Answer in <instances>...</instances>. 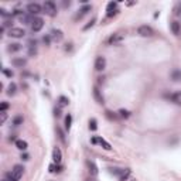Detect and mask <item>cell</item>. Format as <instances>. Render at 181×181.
Here are the masks:
<instances>
[{
  "label": "cell",
  "mask_w": 181,
  "mask_h": 181,
  "mask_svg": "<svg viewBox=\"0 0 181 181\" xmlns=\"http://www.w3.org/2000/svg\"><path fill=\"white\" fill-rule=\"evenodd\" d=\"M16 92H17L16 83L12 82L9 86H7V95H9V96H13V95H16Z\"/></svg>",
  "instance_id": "cell-20"
},
{
  "label": "cell",
  "mask_w": 181,
  "mask_h": 181,
  "mask_svg": "<svg viewBox=\"0 0 181 181\" xmlns=\"http://www.w3.org/2000/svg\"><path fill=\"white\" fill-rule=\"evenodd\" d=\"M98 143L102 146V148H105V150H112V146H110L105 139H102V137H98Z\"/></svg>",
  "instance_id": "cell-21"
},
{
  "label": "cell",
  "mask_w": 181,
  "mask_h": 181,
  "mask_svg": "<svg viewBox=\"0 0 181 181\" xmlns=\"http://www.w3.org/2000/svg\"><path fill=\"white\" fill-rule=\"evenodd\" d=\"M105 113H106V117H108L109 120H115L116 117H117V116H116L115 113H113V112H109V110H106Z\"/></svg>",
  "instance_id": "cell-34"
},
{
  "label": "cell",
  "mask_w": 181,
  "mask_h": 181,
  "mask_svg": "<svg viewBox=\"0 0 181 181\" xmlns=\"http://www.w3.org/2000/svg\"><path fill=\"white\" fill-rule=\"evenodd\" d=\"M43 27H44V20L41 17H34L33 23H31V30L34 33H38Z\"/></svg>",
  "instance_id": "cell-5"
},
{
  "label": "cell",
  "mask_w": 181,
  "mask_h": 181,
  "mask_svg": "<svg viewBox=\"0 0 181 181\" xmlns=\"http://www.w3.org/2000/svg\"><path fill=\"white\" fill-rule=\"evenodd\" d=\"M6 120H7V113L6 112H0V123L3 125V123H6Z\"/></svg>",
  "instance_id": "cell-36"
},
{
  "label": "cell",
  "mask_w": 181,
  "mask_h": 181,
  "mask_svg": "<svg viewBox=\"0 0 181 181\" xmlns=\"http://www.w3.org/2000/svg\"><path fill=\"white\" fill-rule=\"evenodd\" d=\"M55 130H57V134H58V139H60L62 143H65V134H64V132L61 130V127H57Z\"/></svg>",
  "instance_id": "cell-27"
},
{
  "label": "cell",
  "mask_w": 181,
  "mask_h": 181,
  "mask_svg": "<svg viewBox=\"0 0 181 181\" xmlns=\"http://www.w3.org/2000/svg\"><path fill=\"white\" fill-rule=\"evenodd\" d=\"M24 34H26V31L20 27H12L9 31V35L13 38H21V37H24Z\"/></svg>",
  "instance_id": "cell-8"
},
{
  "label": "cell",
  "mask_w": 181,
  "mask_h": 181,
  "mask_svg": "<svg viewBox=\"0 0 181 181\" xmlns=\"http://www.w3.org/2000/svg\"><path fill=\"white\" fill-rule=\"evenodd\" d=\"M95 23H96V18L94 17V18H92V20H91V21H89V23H88V24L83 27V31H86V30H89L91 27H94V24H95Z\"/></svg>",
  "instance_id": "cell-32"
},
{
  "label": "cell",
  "mask_w": 181,
  "mask_h": 181,
  "mask_svg": "<svg viewBox=\"0 0 181 181\" xmlns=\"http://www.w3.org/2000/svg\"><path fill=\"white\" fill-rule=\"evenodd\" d=\"M119 116H120V117L127 119V117L130 116V112H129V110H126V109H120V110H119Z\"/></svg>",
  "instance_id": "cell-30"
},
{
  "label": "cell",
  "mask_w": 181,
  "mask_h": 181,
  "mask_svg": "<svg viewBox=\"0 0 181 181\" xmlns=\"http://www.w3.org/2000/svg\"><path fill=\"white\" fill-rule=\"evenodd\" d=\"M3 74H4L7 78H12V77H13V71H9V69H6V68H3Z\"/></svg>",
  "instance_id": "cell-38"
},
{
  "label": "cell",
  "mask_w": 181,
  "mask_h": 181,
  "mask_svg": "<svg viewBox=\"0 0 181 181\" xmlns=\"http://www.w3.org/2000/svg\"><path fill=\"white\" fill-rule=\"evenodd\" d=\"M105 68H106V60H105V57H102V55L96 57V60H95V69L98 72H102Z\"/></svg>",
  "instance_id": "cell-6"
},
{
  "label": "cell",
  "mask_w": 181,
  "mask_h": 181,
  "mask_svg": "<svg viewBox=\"0 0 181 181\" xmlns=\"http://www.w3.org/2000/svg\"><path fill=\"white\" fill-rule=\"evenodd\" d=\"M85 181H95V177H89V178H86Z\"/></svg>",
  "instance_id": "cell-44"
},
{
  "label": "cell",
  "mask_w": 181,
  "mask_h": 181,
  "mask_svg": "<svg viewBox=\"0 0 181 181\" xmlns=\"http://www.w3.org/2000/svg\"><path fill=\"white\" fill-rule=\"evenodd\" d=\"M170 28H171V33L174 34V35H180V34H181V23H178L177 20L171 21Z\"/></svg>",
  "instance_id": "cell-13"
},
{
  "label": "cell",
  "mask_w": 181,
  "mask_h": 181,
  "mask_svg": "<svg viewBox=\"0 0 181 181\" xmlns=\"http://www.w3.org/2000/svg\"><path fill=\"white\" fill-rule=\"evenodd\" d=\"M89 129H91L92 132H95V130L98 129V125H96V119H91V120H89Z\"/></svg>",
  "instance_id": "cell-28"
},
{
  "label": "cell",
  "mask_w": 181,
  "mask_h": 181,
  "mask_svg": "<svg viewBox=\"0 0 181 181\" xmlns=\"http://www.w3.org/2000/svg\"><path fill=\"white\" fill-rule=\"evenodd\" d=\"M3 181H17V180L14 178V176H13V174H12V171H10V173H6V174H4Z\"/></svg>",
  "instance_id": "cell-29"
},
{
  "label": "cell",
  "mask_w": 181,
  "mask_h": 181,
  "mask_svg": "<svg viewBox=\"0 0 181 181\" xmlns=\"http://www.w3.org/2000/svg\"><path fill=\"white\" fill-rule=\"evenodd\" d=\"M43 41H44V44H45V45H49V41H51V35H45V37L43 38Z\"/></svg>",
  "instance_id": "cell-41"
},
{
  "label": "cell",
  "mask_w": 181,
  "mask_h": 181,
  "mask_svg": "<svg viewBox=\"0 0 181 181\" xmlns=\"http://www.w3.org/2000/svg\"><path fill=\"white\" fill-rule=\"evenodd\" d=\"M28 55H30V57L37 55V47H35V45H28Z\"/></svg>",
  "instance_id": "cell-31"
},
{
  "label": "cell",
  "mask_w": 181,
  "mask_h": 181,
  "mask_svg": "<svg viewBox=\"0 0 181 181\" xmlns=\"http://www.w3.org/2000/svg\"><path fill=\"white\" fill-rule=\"evenodd\" d=\"M123 40H125V35H123V34L113 33L109 38H108V44H109V45H119Z\"/></svg>",
  "instance_id": "cell-3"
},
{
  "label": "cell",
  "mask_w": 181,
  "mask_h": 181,
  "mask_svg": "<svg viewBox=\"0 0 181 181\" xmlns=\"http://www.w3.org/2000/svg\"><path fill=\"white\" fill-rule=\"evenodd\" d=\"M43 10H44V13L49 17H55L57 16V6H55V3L54 1H45L44 4H43Z\"/></svg>",
  "instance_id": "cell-1"
},
{
  "label": "cell",
  "mask_w": 181,
  "mask_h": 181,
  "mask_svg": "<svg viewBox=\"0 0 181 181\" xmlns=\"http://www.w3.org/2000/svg\"><path fill=\"white\" fill-rule=\"evenodd\" d=\"M117 3L115 1H110V3H108V9H106V16L108 17H113L117 14Z\"/></svg>",
  "instance_id": "cell-7"
},
{
  "label": "cell",
  "mask_w": 181,
  "mask_h": 181,
  "mask_svg": "<svg viewBox=\"0 0 181 181\" xmlns=\"http://www.w3.org/2000/svg\"><path fill=\"white\" fill-rule=\"evenodd\" d=\"M86 165H88V171H89V174H91V177H96L98 176V167L95 164V161H92V160H88L86 161Z\"/></svg>",
  "instance_id": "cell-12"
},
{
  "label": "cell",
  "mask_w": 181,
  "mask_h": 181,
  "mask_svg": "<svg viewBox=\"0 0 181 181\" xmlns=\"http://www.w3.org/2000/svg\"><path fill=\"white\" fill-rule=\"evenodd\" d=\"M94 98H95V100L98 102L99 105H103V103H105V98H103V95L100 94V91H99L98 86L94 88Z\"/></svg>",
  "instance_id": "cell-14"
},
{
  "label": "cell",
  "mask_w": 181,
  "mask_h": 181,
  "mask_svg": "<svg viewBox=\"0 0 181 181\" xmlns=\"http://www.w3.org/2000/svg\"><path fill=\"white\" fill-rule=\"evenodd\" d=\"M71 123H72V116L68 113V115L65 116V122H64V125H65V129H66V130H69V129H71Z\"/></svg>",
  "instance_id": "cell-26"
},
{
  "label": "cell",
  "mask_w": 181,
  "mask_h": 181,
  "mask_svg": "<svg viewBox=\"0 0 181 181\" xmlns=\"http://www.w3.org/2000/svg\"><path fill=\"white\" fill-rule=\"evenodd\" d=\"M16 147L18 150H27V142L26 140H16Z\"/></svg>",
  "instance_id": "cell-23"
},
{
  "label": "cell",
  "mask_w": 181,
  "mask_h": 181,
  "mask_svg": "<svg viewBox=\"0 0 181 181\" xmlns=\"http://www.w3.org/2000/svg\"><path fill=\"white\" fill-rule=\"evenodd\" d=\"M0 14H1L3 17H10V16H12V14H10V13H7V10H4V9H0Z\"/></svg>",
  "instance_id": "cell-40"
},
{
  "label": "cell",
  "mask_w": 181,
  "mask_h": 181,
  "mask_svg": "<svg viewBox=\"0 0 181 181\" xmlns=\"http://www.w3.org/2000/svg\"><path fill=\"white\" fill-rule=\"evenodd\" d=\"M89 10H91V6H89V4H86V6H83L82 9H79V12H78V14L75 16V20H79V18H82V17L85 16V14H86V13H88Z\"/></svg>",
  "instance_id": "cell-18"
},
{
  "label": "cell",
  "mask_w": 181,
  "mask_h": 181,
  "mask_svg": "<svg viewBox=\"0 0 181 181\" xmlns=\"http://www.w3.org/2000/svg\"><path fill=\"white\" fill-rule=\"evenodd\" d=\"M176 14H177V16H181V3H178L177 7H176Z\"/></svg>",
  "instance_id": "cell-42"
},
{
  "label": "cell",
  "mask_w": 181,
  "mask_h": 181,
  "mask_svg": "<svg viewBox=\"0 0 181 181\" xmlns=\"http://www.w3.org/2000/svg\"><path fill=\"white\" fill-rule=\"evenodd\" d=\"M49 35H51V38H52L54 41H57V43H60V41L64 38V33H62L61 30H52Z\"/></svg>",
  "instance_id": "cell-15"
},
{
  "label": "cell",
  "mask_w": 181,
  "mask_h": 181,
  "mask_svg": "<svg viewBox=\"0 0 181 181\" xmlns=\"http://www.w3.org/2000/svg\"><path fill=\"white\" fill-rule=\"evenodd\" d=\"M54 115H55V117H61V108H55L54 109Z\"/></svg>",
  "instance_id": "cell-39"
},
{
  "label": "cell",
  "mask_w": 181,
  "mask_h": 181,
  "mask_svg": "<svg viewBox=\"0 0 181 181\" xmlns=\"http://www.w3.org/2000/svg\"><path fill=\"white\" fill-rule=\"evenodd\" d=\"M20 18H21V21H24V24H30V23H33V20H34L30 16H21Z\"/></svg>",
  "instance_id": "cell-33"
},
{
  "label": "cell",
  "mask_w": 181,
  "mask_h": 181,
  "mask_svg": "<svg viewBox=\"0 0 181 181\" xmlns=\"http://www.w3.org/2000/svg\"><path fill=\"white\" fill-rule=\"evenodd\" d=\"M137 34L142 35V37H151L154 34V30L150 27V26H140L137 28Z\"/></svg>",
  "instance_id": "cell-4"
},
{
  "label": "cell",
  "mask_w": 181,
  "mask_h": 181,
  "mask_svg": "<svg viewBox=\"0 0 181 181\" xmlns=\"http://www.w3.org/2000/svg\"><path fill=\"white\" fill-rule=\"evenodd\" d=\"M12 174H13L14 178L18 181L21 177H23V174H24V167L20 165V164H16L14 167H13V170H12Z\"/></svg>",
  "instance_id": "cell-10"
},
{
  "label": "cell",
  "mask_w": 181,
  "mask_h": 181,
  "mask_svg": "<svg viewBox=\"0 0 181 181\" xmlns=\"http://www.w3.org/2000/svg\"><path fill=\"white\" fill-rule=\"evenodd\" d=\"M61 160H62V151H61V148L54 147L52 148V161H54L55 164H60Z\"/></svg>",
  "instance_id": "cell-9"
},
{
  "label": "cell",
  "mask_w": 181,
  "mask_h": 181,
  "mask_svg": "<svg viewBox=\"0 0 181 181\" xmlns=\"http://www.w3.org/2000/svg\"><path fill=\"white\" fill-rule=\"evenodd\" d=\"M20 49H21V44H18V43L10 44V45L7 47V51H9V52H17V51H20Z\"/></svg>",
  "instance_id": "cell-22"
},
{
  "label": "cell",
  "mask_w": 181,
  "mask_h": 181,
  "mask_svg": "<svg viewBox=\"0 0 181 181\" xmlns=\"http://www.w3.org/2000/svg\"><path fill=\"white\" fill-rule=\"evenodd\" d=\"M112 173H115L116 176L119 177L120 181H126L129 177H130L132 170H130V168H115V171L112 170Z\"/></svg>",
  "instance_id": "cell-2"
},
{
  "label": "cell",
  "mask_w": 181,
  "mask_h": 181,
  "mask_svg": "<svg viewBox=\"0 0 181 181\" xmlns=\"http://www.w3.org/2000/svg\"><path fill=\"white\" fill-rule=\"evenodd\" d=\"M171 79L173 81H181V71L180 69H174L173 72H171Z\"/></svg>",
  "instance_id": "cell-24"
},
{
  "label": "cell",
  "mask_w": 181,
  "mask_h": 181,
  "mask_svg": "<svg viewBox=\"0 0 181 181\" xmlns=\"http://www.w3.org/2000/svg\"><path fill=\"white\" fill-rule=\"evenodd\" d=\"M170 99H171V102H173V103H176V105L181 106V91L174 92L173 95H170Z\"/></svg>",
  "instance_id": "cell-17"
},
{
  "label": "cell",
  "mask_w": 181,
  "mask_h": 181,
  "mask_svg": "<svg viewBox=\"0 0 181 181\" xmlns=\"http://www.w3.org/2000/svg\"><path fill=\"white\" fill-rule=\"evenodd\" d=\"M58 171H61L58 165H55V164H51V165H49V173H58Z\"/></svg>",
  "instance_id": "cell-37"
},
{
  "label": "cell",
  "mask_w": 181,
  "mask_h": 181,
  "mask_svg": "<svg viewBox=\"0 0 181 181\" xmlns=\"http://www.w3.org/2000/svg\"><path fill=\"white\" fill-rule=\"evenodd\" d=\"M69 105V99L64 96V95H61L60 98H58V108H65Z\"/></svg>",
  "instance_id": "cell-19"
},
{
  "label": "cell",
  "mask_w": 181,
  "mask_h": 181,
  "mask_svg": "<svg viewBox=\"0 0 181 181\" xmlns=\"http://www.w3.org/2000/svg\"><path fill=\"white\" fill-rule=\"evenodd\" d=\"M23 122H24V117L21 115H17L13 117V126H20V125H23Z\"/></svg>",
  "instance_id": "cell-25"
},
{
  "label": "cell",
  "mask_w": 181,
  "mask_h": 181,
  "mask_svg": "<svg viewBox=\"0 0 181 181\" xmlns=\"http://www.w3.org/2000/svg\"><path fill=\"white\" fill-rule=\"evenodd\" d=\"M12 64H13V66H16V68H23V66H26L27 61H26L24 58H13V60H12Z\"/></svg>",
  "instance_id": "cell-16"
},
{
  "label": "cell",
  "mask_w": 181,
  "mask_h": 181,
  "mask_svg": "<svg viewBox=\"0 0 181 181\" xmlns=\"http://www.w3.org/2000/svg\"><path fill=\"white\" fill-rule=\"evenodd\" d=\"M9 109V103L7 102H1L0 103V112H6Z\"/></svg>",
  "instance_id": "cell-35"
},
{
  "label": "cell",
  "mask_w": 181,
  "mask_h": 181,
  "mask_svg": "<svg viewBox=\"0 0 181 181\" xmlns=\"http://www.w3.org/2000/svg\"><path fill=\"white\" fill-rule=\"evenodd\" d=\"M41 10L43 9L38 3H28V6H27V12L30 14H38V13H41Z\"/></svg>",
  "instance_id": "cell-11"
},
{
  "label": "cell",
  "mask_w": 181,
  "mask_h": 181,
  "mask_svg": "<svg viewBox=\"0 0 181 181\" xmlns=\"http://www.w3.org/2000/svg\"><path fill=\"white\" fill-rule=\"evenodd\" d=\"M21 159L23 160H28V154H21Z\"/></svg>",
  "instance_id": "cell-43"
}]
</instances>
